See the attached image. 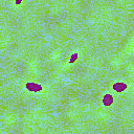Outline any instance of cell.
I'll return each mask as SVG.
<instances>
[{
	"instance_id": "6da1fadb",
	"label": "cell",
	"mask_w": 134,
	"mask_h": 134,
	"mask_svg": "<svg viewBox=\"0 0 134 134\" xmlns=\"http://www.w3.org/2000/svg\"><path fill=\"white\" fill-rule=\"evenodd\" d=\"M113 102V97L111 94H106L104 97V99H103V103H104V105H106V106H109V105H111Z\"/></svg>"
},
{
	"instance_id": "7a4b0ae2",
	"label": "cell",
	"mask_w": 134,
	"mask_h": 134,
	"mask_svg": "<svg viewBox=\"0 0 134 134\" xmlns=\"http://www.w3.org/2000/svg\"><path fill=\"white\" fill-rule=\"evenodd\" d=\"M26 87H27L30 91H38V90L41 89V87L38 86L37 84H34V83H28L27 85H26Z\"/></svg>"
},
{
	"instance_id": "3957f363",
	"label": "cell",
	"mask_w": 134,
	"mask_h": 134,
	"mask_svg": "<svg viewBox=\"0 0 134 134\" xmlns=\"http://www.w3.org/2000/svg\"><path fill=\"white\" fill-rule=\"evenodd\" d=\"M126 84H124V83H117V84H115L114 85V87L113 88L115 89V90H117V91H122V90H124V89H126Z\"/></svg>"
},
{
	"instance_id": "277c9868",
	"label": "cell",
	"mask_w": 134,
	"mask_h": 134,
	"mask_svg": "<svg viewBox=\"0 0 134 134\" xmlns=\"http://www.w3.org/2000/svg\"><path fill=\"white\" fill-rule=\"evenodd\" d=\"M77 57H78V55H77V53H74V55H73V56H72V57H71V60H70V63H72V62H73V61H74V60H75V59H77Z\"/></svg>"
}]
</instances>
